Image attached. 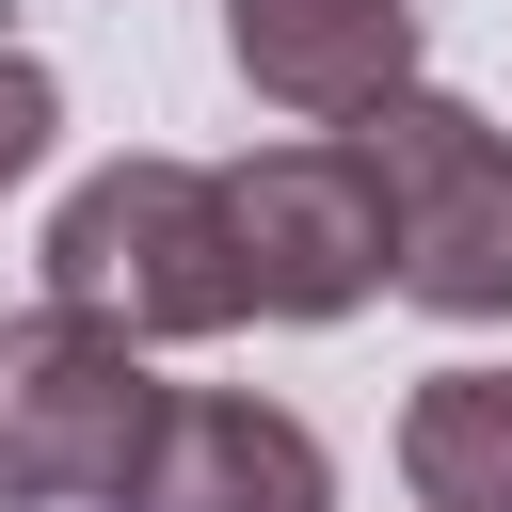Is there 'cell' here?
<instances>
[{"label": "cell", "instance_id": "cell-4", "mask_svg": "<svg viewBox=\"0 0 512 512\" xmlns=\"http://www.w3.org/2000/svg\"><path fill=\"white\" fill-rule=\"evenodd\" d=\"M224 208H240V288H256V320H352L368 288H400L384 176L352 160V128H336V144H256V160L224 176Z\"/></svg>", "mask_w": 512, "mask_h": 512}, {"label": "cell", "instance_id": "cell-3", "mask_svg": "<svg viewBox=\"0 0 512 512\" xmlns=\"http://www.w3.org/2000/svg\"><path fill=\"white\" fill-rule=\"evenodd\" d=\"M352 160L384 176L400 304H432V320H512V128L416 80V96L352 112Z\"/></svg>", "mask_w": 512, "mask_h": 512}, {"label": "cell", "instance_id": "cell-8", "mask_svg": "<svg viewBox=\"0 0 512 512\" xmlns=\"http://www.w3.org/2000/svg\"><path fill=\"white\" fill-rule=\"evenodd\" d=\"M48 128H64V80H48L32 48H0V192L48 160Z\"/></svg>", "mask_w": 512, "mask_h": 512}, {"label": "cell", "instance_id": "cell-1", "mask_svg": "<svg viewBox=\"0 0 512 512\" xmlns=\"http://www.w3.org/2000/svg\"><path fill=\"white\" fill-rule=\"evenodd\" d=\"M48 304H80V320L128 336V352H176V336L256 320L224 176H208V160H96V176L48 208Z\"/></svg>", "mask_w": 512, "mask_h": 512}, {"label": "cell", "instance_id": "cell-7", "mask_svg": "<svg viewBox=\"0 0 512 512\" xmlns=\"http://www.w3.org/2000/svg\"><path fill=\"white\" fill-rule=\"evenodd\" d=\"M400 480L416 512H512V368H432L400 400Z\"/></svg>", "mask_w": 512, "mask_h": 512}, {"label": "cell", "instance_id": "cell-2", "mask_svg": "<svg viewBox=\"0 0 512 512\" xmlns=\"http://www.w3.org/2000/svg\"><path fill=\"white\" fill-rule=\"evenodd\" d=\"M176 384H144L128 336H96L80 304H16L0 320V512H96L144 480Z\"/></svg>", "mask_w": 512, "mask_h": 512}, {"label": "cell", "instance_id": "cell-5", "mask_svg": "<svg viewBox=\"0 0 512 512\" xmlns=\"http://www.w3.org/2000/svg\"><path fill=\"white\" fill-rule=\"evenodd\" d=\"M224 64L272 112L352 128V112L416 96V0H224Z\"/></svg>", "mask_w": 512, "mask_h": 512}, {"label": "cell", "instance_id": "cell-6", "mask_svg": "<svg viewBox=\"0 0 512 512\" xmlns=\"http://www.w3.org/2000/svg\"><path fill=\"white\" fill-rule=\"evenodd\" d=\"M128 512H336V464H320V432H304L288 400H224V384H208V400L160 416Z\"/></svg>", "mask_w": 512, "mask_h": 512}]
</instances>
